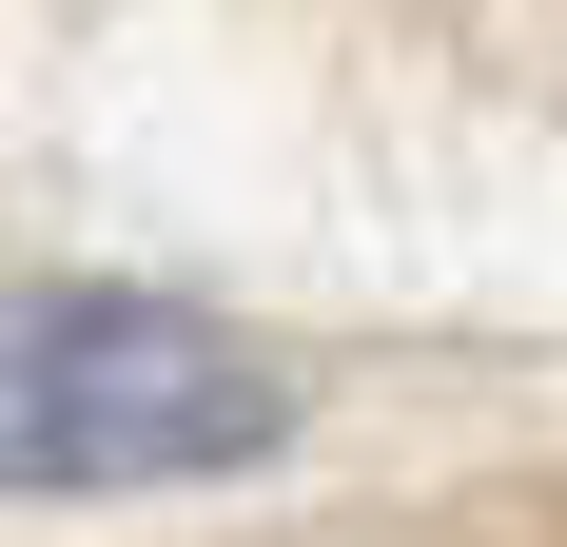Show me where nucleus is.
I'll return each instance as SVG.
<instances>
[{
    "mask_svg": "<svg viewBox=\"0 0 567 547\" xmlns=\"http://www.w3.org/2000/svg\"><path fill=\"white\" fill-rule=\"evenodd\" d=\"M275 431L293 411L235 332L99 293V274L0 293V489H176V469H255Z\"/></svg>",
    "mask_w": 567,
    "mask_h": 547,
    "instance_id": "obj_1",
    "label": "nucleus"
}]
</instances>
